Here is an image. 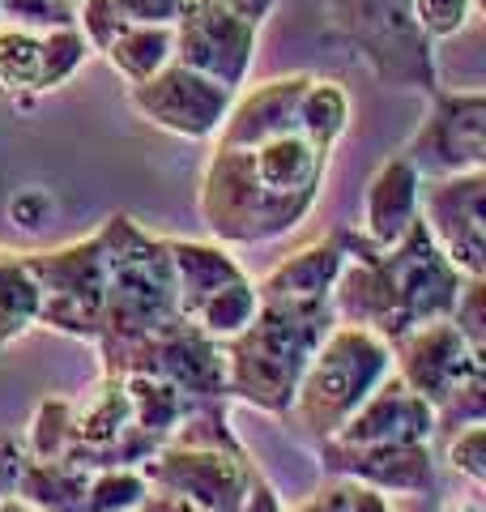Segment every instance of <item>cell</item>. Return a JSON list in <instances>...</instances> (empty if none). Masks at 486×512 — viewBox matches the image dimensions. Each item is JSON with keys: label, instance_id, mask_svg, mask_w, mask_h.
I'll use <instances>...</instances> for the list:
<instances>
[{"label": "cell", "instance_id": "cell-1", "mask_svg": "<svg viewBox=\"0 0 486 512\" xmlns=\"http://www.w3.org/2000/svg\"><path fill=\"white\" fill-rule=\"evenodd\" d=\"M350 94L320 73H286L235 94L201 171V222L222 248L282 239L316 210Z\"/></svg>", "mask_w": 486, "mask_h": 512}, {"label": "cell", "instance_id": "cell-2", "mask_svg": "<svg viewBox=\"0 0 486 512\" xmlns=\"http://www.w3.org/2000/svg\"><path fill=\"white\" fill-rule=\"evenodd\" d=\"M461 286L465 278L440 252L423 218L393 248H376L363 231H350L346 265L333 282V316L342 325L397 342L418 325L452 316Z\"/></svg>", "mask_w": 486, "mask_h": 512}, {"label": "cell", "instance_id": "cell-3", "mask_svg": "<svg viewBox=\"0 0 486 512\" xmlns=\"http://www.w3.org/2000/svg\"><path fill=\"white\" fill-rule=\"evenodd\" d=\"M103 308L94 350L111 355L145 333L180 316L175 269L167 239H158L133 222V214H111L103 222Z\"/></svg>", "mask_w": 486, "mask_h": 512}, {"label": "cell", "instance_id": "cell-4", "mask_svg": "<svg viewBox=\"0 0 486 512\" xmlns=\"http://www.w3.org/2000/svg\"><path fill=\"white\" fill-rule=\"evenodd\" d=\"M333 325H337L333 308L299 312V308L261 303L252 325L222 342L226 397L261 414H290L307 363H312L316 346Z\"/></svg>", "mask_w": 486, "mask_h": 512}, {"label": "cell", "instance_id": "cell-5", "mask_svg": "<svg viewBox=\"0 0 486 512\" xmlns=\"http://www.w3.org/2000/svg\"><path fill=\"white\" fill-rule=\"evenodd\" d=\"M231 402H197L192 414L141 461L150 487L188 495L205 512H239L256 483V461L226 419Z\"/></svg>", "mask_w": 486, "mask_h": 512}, {"label": "cell", "instance_id": "cell-6", "mask_svg": "<svg viewBox=\"0 0 486 512\" xmlns=\"http://www.w3.org/2000/svg\"><path fill=\"white\" fill-rule=\"evenodd\" d=\"M388 350L401 384L431 406L435 431L452 436L469 423H486V355L465 342L448 316L410 329Z\"/></svg>", "mask_w": 486, "mask_h": 512}, {"label": "cell", "instance_id": "cell-7", "mask_svg": "<svg viewBox=\"0 0 486 512\" xmlns=\"http://www.w3.org/2000/svg\"><path fill=\"white\" fill-rule=\"evenodd\" d=\"M393 376V350L384 338L354 325H337L324 333V342L316 346L312 363L299 380L295 393V423L312 436L316 444L337 436L346 427V419L359 410L380 384Z\"/></svg>", "mask_w": 486, "mask_h": 512}, {"label": "cell", "instance_id": "cell-8", "mask_svg": "<svg viewBox=\"0 0 486 512\" xmlns=\"http://www.w3.org/2000/svg\"><path fill=\"white\" fill-rule=\"evenodd\" d=\"M324 22L384 86L435 94L440 60L435 43L414 22V0H320Z\"/></svg>", "mask_w": 486, "mask_h": 512}, {"label": "cell", "instance_id": "cell-9", "mask_svg": "<svg viewBox=\"0 0 486 512\" xmlns=\"http://www.w3.org/2000/svg\"><path fill=\"white\" fill-rule=\"evenodd\" d=\"M103 376H158L175 384L192 402H231L226 397V355L222 342L205 338L192 320L175 316L162 329L99 355Z\"/></svg>", "mask_w": 486, "mask_h": 512}, {"label": "cell", "instance_id": "cell-10", "mask_svg": "<svg viewBox=\"0 0 486 512\" xmlns=\"http://www.w3.org/2000/svg\"><path fill=\"white\" fill-rule=\"evenodd\" d=\"M103 231L52 252H22L26 274L39 291V325L64 338L94 342L103 308Z\"/></svg>", "mask_w": 486, "mask_h": 512}, {"label": "cell", "instance_id": "cell-11", "mask_svg": "<svg viewBox=\"0 0 486 512\" xmlns=\"http://www.w3.org/2000/svg\"><path fill=\"white\" fill-rule=\"evenodd\" d=\"M158 448L154 436H145L128 406L124 376H99L94 389L69 402V436H64V457L81 470H137Z\"/></svg>", "mask_w": 486, "mask_h": 512}, {"label": "cell", "instance_id": "cell-12", "mask_svg": "<svg viewBox=\"0 0 486 512\" xmlns=\"http://www.w3.org/2000/svg\"><path fill=\"white\" fill-rule=\"evenodd\" d=\"M401 158L423 180L486 171V94L444 86L427 94V120L401 146Z\"/></svg>", "mask_w": 486, "mask_h": 512}, {"label": "cell", "instance_id": "cell-13", "mask_svg": "<svg viewBox=\"0 0 486 512\" xmlns=\"http://www.w3.org/2000/svg\"><path fill=\"white\" fill-rule=\"evenodd\" d=\"M128 103H133L141 120H150L162 133L184 137V141H209L222 128L226 111H231L235 90H226L214 77L171 60L154 77L128 86Z\"/></svg>", "mask_w": 486, "mask_h": 512}, {"label": "cell", "instance_id": "cell-14", "mask_svg": "<svg viewBox=\"0 0 486 512\" xmlns=\"http://www.w3.org/2000/svg\"><path fill=\"white\" fill-rule=\"evenodd\" d=\"M418 218L461 278H486V171L423 180Z\"/></svg>", "mask_w": 486, "mask_h": 512}, {"label": "cell", "instance_id": "cell-15", "mask_svg": "<svg viewBox=\"0 0 486 512\" xmlns=\"http://www.w3.org/2000/svg\"><path fill=\"white\" fill-rule=\"evenodd\" d=\"M171 35H175V60L239 94V86L252 73L261 26L243 22L235 13L209 5V0H184L180 18L171 22Z\"/></svg>", "mask_w": 486, "mask_h": 512}, {"label": "cell", "instance_id": "cell-16", "mask_svg": "<svg viewBox=\"0 0 486 512\" xmlns=\"http://www.w3.org/2000/svg\"><path fill=\"white\" fill-rule=\"evenodd\" d=\"M320 466L329 478L371 487L380 495H435L440 470H435L431 444H371L350 448L337 440H320Z\"/></svg>", "mask_w": 486, "mask_h": 512}, {"label": "cell", "instance_id": "cell-17", "mask_svg": "<svg viewBox=\"0 0 486 512\" xmlns=\"http://www.w3.org/2000/svg\"><path fill=\"white\" fill-rule=\"evenodd\" d=\"M346 235H350V227H333L324 239L299 248L295 256H286L282 265H273L269 274L256 282L261 303H273V308H299V312L333 308V282L346 265Z\"/></svg>", "mask_w": 486, "mask_h": 512}, {"label": "cell", "instance_id": "cell-18", "mask_svg": "<svg viewBox=\"0 0 486 512\" xmlns=\"http://www.w3.org/2000/svg\"><path fill=\"white\" fill-rule=\"evenodd\" d=\"M431 436H435L431 406L405 389L401 376L393 372L329 440L350 448H371V444H431Z\"/></svg>", "mask_w": 486, "mask_h": 512}, {"label": "cell", "instance_id": "cell-19", "mask_svg": "<svg viewBox=\"0 0 486 512\" xmlns=\"http://www.w3.org/2000/svg\"><path fill=\"white\" fill-rule=\"evenodd\" d=\"M418 175L401 154H393L388 163L367 180L363 197V239H371L376 248H393L397 239L418 222Z\"/></svg>", "mask_w": 486, "mask_h": 512}, {"label": "cell", "instance_id": "cell-20", "mask_svg": "<svg viewBox=\"0 0 486 512\" xmlns=\"http://www.w3.org/2000/svg\"><path fill=\"white\" fill-rule=\"evenodd\" d=\"M167 252H171L175 295H180L184 320L214 291H222V286H231L248 274V269L231 256V248H222L218 239H167Z\"/></svg>", "mask_w": 486, "mask_h": 512}, {"label": "cell", "instance_id": "cell-21", "mask_svg": "<svg viewBox=\"0 0 486 512\" xmlns=\"http://www.w3.org/2000/svg\"><path fill=\"white\" fill-rule=\"evenodd\" d=\"M90 470L69 466V461H39L26 457L13 495L39 512H86Z\"/></svg>", "mask_w": 486, "mask_h": 512}, {"label": "cell", "instance_id": "cell-22", "mask_svg": "<svg viewBox=\"0 0 486 512\" xmlns=\"http://www.w3.org/2000/svg\"><path fill=\"white\" fill-rule=\"evenodd\" d=\"M103 56L128 86H137V82L154 77L158 69H167V64L175 60V35H171V26L128 22Z\"/></svg>", "mask_w": 486, "mask_h": 512}, {"label": "cell", "instance_id": "cell-23", "mask_svg": "<svg viewBox=\"0 0 486 512\" xmlns=\"http://www.w3.org/2000/svg\"><path fill=\"white\" fill-rule=\"evenodd\" d=\"M124 389H128V406H133V419L145 436H154L158 444L171 440V431L180 427L188 414H192V397H184L175 384L158 380V376H124Z\"/></svg>", "mask_w": 486, "mask_h": 512}, {"label": "cell", "instance_id": "cell-24", "mask_svg": "<svg viewBox=\"0 0 486 512\" xmlns=\"http://www.w3.org/2000/svg\"><path fill=\"white\" fill-rule=\"evenodd\" d=\"M39 325V291L26 274L22 252H0V350Z\"/></svg>", "mask_w": 486, "mask_h": 512}, {"label": "cell", "instance_id": "cell-25", "mask_svg": "<svg viewBox=\"0 0 486 512\" xmlns=\"http://www.w3.org/2000/svg\"><path fill=\"white\" fill-rule=\"evenodd\" d=\"M256 312H261V295H256V282L243 274L239 282H231V286H222V291L209 295L188 320L205 333V338L226 342V338H235V333L248 329L256 320Z\"/></svg>", "mask_w": 486, "mask_h": 512}, {"label": "cell", "instance_id": "cell-26", "mask_svg": "<svg viewBox=\"0 0 486 512\" xmlns=\"http://www.w3.org/2000/svg\"><path fill=\"white\" fill-rule=\"evenodd\" d=\"M43 73V30L0 26V90L5 94H39Z\"/></svg>", "mask_w": 486, "mask_h": 512}, {"label": "cell", "instance_id": "cell-27", "mask_svg": "<svg viewBox=\"0 0 486 512\" xmlns=\"http://www.w3.org/2000/svg\"><path fill=\"white\" fill-rule=\"evenodd\" d=\"M90 43L77 26H56L43 30V73H39V94L69 86L73 77L90 64Z\"/></svg>", "mask_w": 486, "mask_h": 512}, {"label": "cell", "instance_id": "cell-28", "mask_svg": "<svg viewBox=\"0 0 486 512\" xmlns=\"http://www.w3.org/2000/svg\"><path fill=\"white\" fill-rule=\"evenodd\" d=\"M145 487L150 483H145L141 470H94L86 491V512H137Z\"/></svg>", "mask_w": 486, "mask_h": 512}, {"label": "cell", "instance_id": "cell-29", "mask_svg": "<svg viewBox=\"0 0 486 512\" xmlns=\"http://www.w3.org/2000/svg\"><path fill=\"white\" fill-rule=\"evenodd\" d=\"M474 13H478V0H414V22L431 43L457 39L474 22Z\"/></svg>", "mask_w": 486, "mask_h": 512}, {"label": "cell", "instance_id": "cell-30", "mask_svg": "<svg viewBox=\"0 0 486 512\" xmlns=\"http://www.w3.org/2000/svg\"><path fill=\"white\" fill-rule=\"evenodd\" d=\"M444 474L486 483V423H469L461 431H452L444 444Z\"/></svg>", "mask_w": 486, "mask_h": 512}, {"label": "cell", "instance_id": "cell-31", "mask_svg": "<svg viewBox=\"0 0 486 512\" xmlns=\"http://www.w3.org/2000/svg\"><path fill=\"white\" fill-rule=\"evenodd\" d=\"M9 26L26 30H56V26H77V5L69 0H0Z\"/></svg>", "mask_w": 486, "mask_h": 512}, {"label": "cell", "instance_id": "cell-32", "mask_svg": "<svg viewBox=\"0 0 486 512\" xmlns=\"http://www.w3.org/2000/svg\"><path fill=\"white\" fill-rule=\"evenodd\" d=\"M128 22L120 18V9L111 5V0H77V30L86 35L90 52L103 56L111 43H116V35L124 30Z\"/></svg>", "mask_w": 486, "mask_h": 512}, {"label": "cell", "instance_id": "cell-33", "mask_svg": "<svg viewBox=\"0 0 486 512\" xmlns=\"http://www.w3.org/2000/svg\"><path fill=\"white\" fill-rule=\"evenodd\" d=\"M452 325L465 333V342L486 355V278H465L457 308H452Z\"/></svg>", "mask_w": 486, "mask_h": 512}, {"label": "cell", "instance_id": "cell-34", "mask_svg": "<svg viewBox=\"0 0 486 512\" xmlns=\"http://www.w3.org/2000/svg\"><path fill=\"white\" fill-rule=\"evenodd\" d=\"M435 495H440V512H486V483L444 474V483H435Z\"/></svg>", "mask_w": 486, "mask_h": 512}, {"label": "cell", "instance_id": "cell-35", "mask_svg": "<svg viewBox=\"0 0 486 512\" xmlns=\"http://www.w3.org/2000/svg\"><path fill=\"white\" fill-rule=\"evenodd\" d=\"M120 9L124 22H154V26H171L180 18L184 0H111Z\"/></svg>", "mask_w": 486, "mask_h": 512}, {"label": "cell", "instance_id": "cell-36", "mask_svg": "<svg viewBox=\"0 0 486 512\" xmlns=\"http://www.w3.org/2000/svg\"><path fill=\"white\" fill-rule=\"evenodd\" d=\"M290 512H350V483L346 478H333V483H324L316 495H307V500Z\"/></svg>", "mask_w": 486, "mask_h": 512}, {"label": "cell", "instance_id": "cell-37", "mask_svg": "<svg viewBox=\"0 0 486 512\" xmlns=\"http://www.w3.org/2000/svg\"><path fill=\"white\" fill-rule=\"evenodd\" d=\"M22 461H26V444L13 436H0V500L13 495V487H18Z\"/></svg>", "mask_w": 486, "mask_h": 512}, {"label": "cell", "instance_id": "cell-38", "mask_svg": "<svg viewBox=\"0 0 486 512\" xmlns=\"http://www.w3.org/2000/svg\"><path fill=\"white\" fill-rule=\"evenodd\" d=\"M137 512H205V508H197V504H192L188 495H180V491H167V487H145V495H141Z\"/></svg>", "mask_w": 486, "mask_h": 512}, {"label": "cell", "instance_id": "cell-39", "mask_svg": "<svg viewBox=\"0 0 486 512\" xmlns=\"http://www.w3.org/2000/svg\"><path fill=\"white\" fill-rule=\"evenodd\" d=\"M209 5H218L226 13H235V18L252 22V26H265L273 18V9L282 5V0H209Z\"/></svg>", "mask_w": 486, "mask_h": 512}, {"label": "cell", "instance_id": "cell-40", "mask_svg": "<svg viewBox=\"0 0 486 512\" xmlns=\"http://www.w3.org/2000/svg\"><path fill=\"white\" fill-rule=\"evenodd\" d=\"M239 512H282L278 491L269 487V478H265V474H256V483H252V491H248V500L239 504Z\"/></svg>", "mask_w": 486, "mask_h": 512}, {"label": "cell", "instance_id": "cell-41", "mask_svg": "<svg viewBox=\"0 0 486 512\" xmlns=\"http://www.w3.org/2000/svg\"><path fill=\"white\" fill-rule=\"evenodd\" d=\"M350 512H393V504H388V495H380V491L350 483Z\"/></svg>", "mask_w": 486, "mask_h": 512}, {"label": "cell", "instance_id": "cell-42", "mask_svg": "<svg viewBox=\"0 0 486 512\" xmlns=\"http://www.w3.org/2000/svg\"><path fill=\"white\" fill-rule=\"evenodd\" d=\"M0 512H39V508H30L26 500H18V495H5V500H0Z\"/></svg>", "mask_w": 486, "mask_h": 512}, {"label": "cell", "instance_id": "cell-43", "mask_svg": "<svg viewBox=\"0 0 486 512\" xmlns=\"http://www.w3.org/2000/svg\"><path fill=\"white\" fill-rule=\"evenodd\" d=\"M0 26H5V9H0Z\"/></svg>", "mask_w": 486, "mask_h": 512}, {"label": "cell", "instance_id": "cell-44", "mask_svg": "<svg viewBox=\"0 0 486 512\" xmlns=\"http://www.w3.org/2000/svg\"><path fill=\"white\" fill-rule=\"evenodd\" d=\"M69 5H77V0H69Z\"/></svg>", "mask_w": 486, "mask_h": 512}]
</instances>
